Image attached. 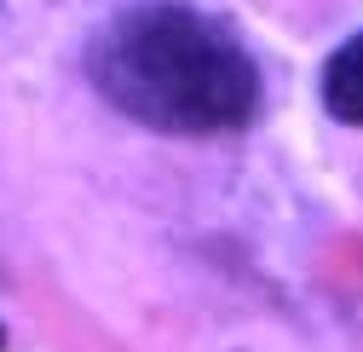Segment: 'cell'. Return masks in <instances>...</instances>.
Instances as JSON below:
<instances>
[{
	"instance_id": "obj_1",
	"label": "cell",
	"mask_w": 363,
	"mask_h": 352,
	"mask_svg": "<svg viewBox=\"0 0 363 352\" xmlns=\"http://www.w3.org/2000/svg\"><path fill=\"white\" fill-rule=\"evenodd\" d=\"M86 81L127 121L173 139L254 127L265 75L248 40L191 0H133L86 40Z\"/></svg>"
},
{
	"instance_id": "obj_2",
	"label": "cell",
	"mask_w": 363,
	"mask_h": 352,
	"mask_svg": "<svg viewBox=\"0 0 363 352\" xmlns=\"http://www.w3.org/2000/svg\"><path fill=\"white\" fill-rule=\"evenodd\" d=\"M317 99L340 127H363V29L352 40L323 58V75H317Z\"/></svg>"
}]
</instances>
